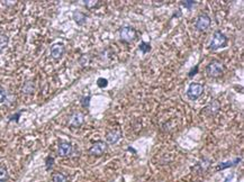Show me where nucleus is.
Returning a JSON list of instances; mask_svg holds the SVG:
<instances>
[{"mask_svg": "<svg viewBox=\"0 0 244 182\" xmlns=\"http://www.w3.org/2000/svg\"><path fill=\"white\" fill-rule=\"evenodd\" d=\"M8 45V37L6 35H0V51Z\"/></svg>", "mask_w": 244, "mask_h": 182, "instance_id": "15", "label": "nucleus"}, {"mask_svg": "<svg viewBox=\"0 0 244 182\" xmlns=\"http://www.w3.org/2000/svg\"><path fill=\"white\" fill-rule=\"evenodd\" d=\"M98 1H84V5L85 7H88V8H92V7L97 6Z\"/></svg>", "mask_w": 244, "mask_h": 182, "instance_id": "21", "label": "nucleus"}, {"mask_svg": "<svg viewBox=\"0 0 244 182\" xmlns=\"http://www.w3.org/2000/svg\"><path fill=\"white\" fill-rule=\"evenodd\" d=\"M0 182H4V181H0Z\"/></svg>", "mask_w": 244, "mask_h": 182, "instance_id": "26", "label": "nucleus"}, {"mask_svg": "<svg viewBox=\"0 0 244 182\" xmlns=\"http://www.w3.org/2000/svg\"><path fill=\"white\" fill-rule=\"evenodd\" d=\"M5 98H6V93H5L4 89H1V88H0V103H1L2 101L5 100Z\"/></svg>", "mask_w": 244, "mask_h": 182, "instance_id": "23", "label": "nucleus"}, {"mask_svg": "<svg viewBox=\"0 0 244 182\" xmlns=\"http://www.w3.org/2000/svg\"><path fill=\"white\" fill-rule=\"evenodd\" d=\"M53 182H66V178L62 173H55L53 175Z\"/></svg>", "mask_w": 244, "mask_h": 182, "instance_id": "14", "label": "nucleus"}, {"mask_svg": "<svg viewBox=\"0 0 244 182\" xmlns=\"http://www.w3.org/2000/svg\"><path fill=\"white\" fill-rule=\"evenodd\" d=\"M97 84L99 85L100 88H105V87H107L108 81H107V79H103V78H99V79L97 80Z\"/></svg>", "mask_w": 244, "mask_h": 182, "instance_id": "18", "label": "nucleus"}, {"mask_svg": "<svg viewBox=\"0 0 244 182\" xmlns=\"http://www.w3.org/2000/svg\"><path fill=\"white\" fill-rule=\"evenodd\" d=\"M202 92H204V87H202V84L193 82V83H190V85H189V88H188L187 96H188V98L190 100H196L202 95Z\"/></svg>", "mask_w": 244, "mask_h": 182, "instance_id": "2", "label": "nucleus"}, {"mask_svg": "<svg viewBox=\"0 0 244 182\" xmlns=\"http://www.w3.org/2000/svg\"><path fill=\"white\" fill-rule=\"evenodd\" d=\"M84 116L82 113H74L73 115L70 117V125L73 127H79L83 124Z\"/></svg>", "mask_w": 244, "mask_h": 182, "instance_id": "8", "label": "nucleus"}, {"mask_svg": "<svg viewBox=\"0 0 244 182\" xmlns=\"http://www.w3.org/2000/svg\"><path fill=\"white\" fill-rule=\"evenodd\" d=\"M73 19L76 20L77 24L79 25H83L85 23V20H87V17H85V15H83L82 12L80 11H74L73 12Z\"/></svg>", "mask_w": 244, "mask_h": 182, "instance_id": "11", "label": "nucleus"}, {"mask_svg": "<svg viewBox=\"0 0 244 182\" xmlns=\"http://www.w3.org/2000/svg\"><path fill=\"white\" fill-rule=\"evenodd\" d=\"M211 25V18L208 15H200L196 20V28L198 30H206Z\"/></svg>", "mask_w": 244, "mask_h": 182, "instance_id": "6", "label": "nucleus"}, {"mask_svg": "<svg viewBox=\"0 0 244 182\" xmlns=\"http://www.w3.org/2000/svg\"><path fill=\"white\" fill-rule=\"evenodd\" d=\"M58 153L60 156L62 157H65V156H69L70 154L72 153V146L71 144L66 142H63L59 145V149H58Z\"/></svg>", "mask_w": 244, "mask_h": 182, "instance_id": "7", "label": "nucleus"}, {"mask_svg": "<svg viewBox=\"0 0 244 182\" xmlns=\"http://www.w3.org/2000/svg\"><path fill=\"white\" fill-rule=\"evenodd\" d=\"M120 137H121L120 131H119V128H116V129H113V131H110L109 133H108L107 136H106V138H107L108 143L114 144V143L118 142L119 139H120Z\"/></svg>", "mask_w": 244, "mask_h": 182, "instance_id": "10", "label": "nucleus"}, {"mask_svg": "<svg viewBox=\"0 0 244 182\" xmlns=\"http://www.w3.org/2000/svg\"><path fill=\"white\" fill-rule=\"evenodd\" d=\"M206 72H207V75L212 78H217L219 77L220 74L223 73V64L220 63L219 61H212L211 63L207 65L206 67Z\"/></svg>", "mask_w": 244, "mask_h": 182, "instance_id": "3", "label": "nucleus"}, {"mask_svg": "<svg viewBox=\"0 0 244 182\" xmlns=\"http://www.w3.org/2000/svg\"><path fill=\"white\" fill-rule=\"evenodd\" d=\"M53 164H54V158L51 157V156H48L47 158H46V168H47V169H51Z\"/></svg>", "mask_w": 244, "mask_h": 182, "instance_id": "20", "label": "nucleus"}, {"mask_svg": "<svg viewBox=\"0 0 244 182\" xmlns=\"http://www.w3.org/2000/svg\"><path fill=\"white\" fill-rule=\"evenodd\" d=\"M7 178H8V172H7V170L5 168H2V166H0V181L6 180Z\"/></svg>", "mask_w": 244, "mask_h": 182, "instance_id": "17", "label": "nucleus"}, {"mask_svg": "<svg viewBox=\"0 0 244 182\" xmlns=\"http://www.w3.org/2000/svg\"><path fill=\"white\" fill-rule=\"evenodd\" d=\"M63 53H64L63 44L58 43V44L52 45V47H51V55H52V58H53V59H55V60L60 59L62 55H63Z\"/></svg>", "mask_w": 244, "mask_h": 182, "instance_id": "9", "label": "nucleus"}, {"mask_svg": "<svg viewBox=\"0 0 244 182\" xmlns=\"http://www.w3.org/2000/svg\"><path fill=\"white\" fill-rule=\"evenodd\" d=\"M106 150H107V144H106L105 142H102V141H99V142H96L95 144L90 147L89 152H90V154H91V155H95V156H100V155H102L103 153L106 152Z\"/></svg>", "mask_w": 244, "mask_h": 182, "instance_id": "4", "label": "nucleus"}, {"mask_svg": "<svg viewBox=\"0 0 244 182\" xmlns=\"http://www.w3.org/2000/svg\"><path fill=\"white\" fill-rule=\"evenodd\" d=\"M34 90V85L32 82H26L24 88H23V91H24L25 93H32Z\"/></svg>", "mask_w": 244, "mask_h": 182, "instance_id": "16", "label": "nucleus"}, {"mask_svg": "<svg viewBox=\"0 0 244 182\" xmlns=\"http://www.w3.org/2000/svg\"><path fill=\"white\" fill-rule=\"evenodd\" d=\"M138 48L142 53L145 54V53L151 51V45H150L149 43H146V42H141V44L138 45Z\"/></svg>", "mask_w": 244, "mask_h": 182, "instance_id": "12", "label": "nucleus"}, {"mask_svg": "<svg viewBox=\"0 0 244 182\" xmlns=\"http://www.w3.org/2000/svg\"><path fill=\"white\" fill-rule=\"evenodd\" d=\"M197 72H198V66H195V69H193L190 72H189V77H194Z\"/></svg>", "mask_w": 244, "mask_h": 182, "instance_id": "24", "label": "nucleus"}, {"mask_svg": "<svg viewBox=\"0 0 244 182\" xmlns=\"http://www.w3.org/2000/svg\"><path fill=\"white\" fill-rule=\"evenodd\" d=\"M136 36V32L131 26H124L120 29V37L125 42H132Z\"/></svg>", "mask_w": 244, "mask_h": 182, "instance_id": "5", "label": "nucleus"}, {"mask_svg": "<svg viewBox=\"0 0 244 182\" xmlns=\"http://www.w3.org/2000/svg\"><path fill=\"white\" fill-rule=\"evenodd\" d=\"M238 162H240V158H236L234 162H225V163H220L217 169H218V170H224V169L230 168V166L234 165V164H236V163H238Z\"/></svg>", "mask_w": 244, "mask_h": 182, "instance_id": "13", "label": "nucleus"}, {"mask_svg": "<svg viewBox=\"0 0 244 182\" xmlns=\"http://www.w3.org/2000/svg\"><path fill=\"white\" fill-rule=\"evenodd\" d=\"M89 100H90V96L83 98V99H82V105H83L84 107H88V106H89Z\"/></svg>", "mask_w": 244, "mask_h": 182, "instance_id": "22", "label": "nucleus"}, {"mask_svg": "<svg viewBox=\"0 0 244 182\" xmlns=\"http://www.w3.org/2000/svg\"><path fill=\"white\" fill-rule=\"evenodd\" d=\"M19 116H20V113H18V114H16V115H14L12 117H10V120H18L19 119Z\"/></svg>", "mask_w": 244, "mask_h": 182, "instance_id": "25", "label": "nucleus"}, {"mask_svg": "<svg viewBox=\"0 0 244 182\" xmlns=\"http://www.w3.org/2000/svg\"><path fill=\"white\" fill-rule=\"evenodd\" d=\"M181 4H182V6H183V7H186V8H188V9H190L191 7H193L195 4H196V1H193V0H189V1H182V2H181Z\"/></svg>", "mask_w": 244, "mask_h": 182, "instance_id": "19", "label": "nucleus"}, {"mask_svg": "<svg viewBox=\"0 0 244 182\" xmlns=\"http://www.w3.org/2000/svg\"><path fill=\"white\" fill-rule=\"evenodd\" d=\"M226 44H227V37L220 30H217V32L214 33V36H213V40L211 43L212 50H217V48L224 47Z\"/></svg>", "mask_w": 244, "mask_h": 182, "instance_id": "1", "label": "nucleus"}]
</instances>
